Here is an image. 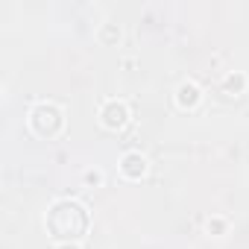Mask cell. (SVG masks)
I'll use <instances>...</instances> for the list:
<instances>
[{
    "label": "cell",
    "instance_id": "obj_1",
    "mask_svg": "<svg viewBox=\"0 0 249 249\" xmlns=\"http://www.w3.org/2000/svg\"><path fill=\"white\" fill-rule=\"evenodd\" d=\"M91 226V214L76 199H56L44 214V229L56 243H79Z\"/></svg>",
    "mask_w": 249,
    "mask_h": 249
},
{
    "label": "cell",
    "instance_id": "obj_2",
    "mask_svg": "<svg viewBox=\"0 0 249 249\" xmlns=\"http://www.w3.org/2000/svg\"><path fill=\"white\" fill-rule=\"evenodd\" d=\"M27 126L38 138H47V141L59 138L62 129H65V108L56 106V103H50V100H38L30 108V114H27Z\"/></svg>",
    "mask_w": 249,
    "mask_h": 249
},
{
    "label": "cell",
    "instance_id": "obj_3",
    "mask_svg": "<svg viewBox=\"0 0 249 249\" xmlns=\"http://www.w3.org/2000/svg\"><path fill=\"white\" fill-rule=\"evenodd\" d=\"M100 126L108 129V132H120V129H126L129 126V120H132V108L126 100H117V97H108L103 106H100Z\"/></svg>",
    "mask_w": 249,
    "mask_h": 249
},
{
    "label": "cell",
    "instance_id": "obj_4",
    "mask_svg": "<svg viewBox=\"0 0 249 249\" xmlns=\"http://www.w3.org/2000/svg\"><path fill=\"white\" fill-rule=\"evenodd\" d=\"M120 176L126 179V182H141L147 173H150V161H147V156H141V153H123V159H120Z\"/></svg>",
    "mask_w": 249,
    "mask_h": 249
},
{
    "label": "cell",
    "instance_id": "obj_5",
    "mask_svg": "<svg viewBox=\"0 0 249 249\" xmlns=\"http://www.w3.org/2000/svg\"><path fill=\"white\" fill-rule=\"evenodd\" d=\"M202 97H205V94H202V88H199L194 79L179 82L176 91H173V103H176V108H182V111H194V108H199Z\"/></svg>",
    "mask_w": 249,
    "mask_h": 249
},
{
    "label": "cell",
    "instance_id": "obj_6",
    "mask_svg": "<svg viewBox=\"0 0 249 249\" xmlns=\"http://www.w3.org/2000/svg\"><path fill=\"white\" fill-rule=\"evenodd\" d=\"M223 94H229V97H240V94H246V88H249V76L243 73V71H231V73H226L223 76Z\"/></svg>",
    "mask_w": 249,
    "mask_h": 249
},
{
    "label": "cell",
    "instance_id": "obj_7",
    "mask_svg": "<svg viewBox=\"0 0 249 249\" xmlns=\"http://www.w3.org/2000/svg\"><path fill=\"white\" fill-rule=\"evenodd\" d=\"M117 38H120V27L117 24H103L100 33H97V41L100 44H114Z\"/></svg>",
    "mask_w": 249,
    "mask_h": 249
},
{
    "label": "cell",
    "instance_id": "obj_8",
    "mask_svg": "<svg viewBox=\"0 0 249 249\" xmlns=\"http://www.w3.org/2000/svg\"><path fill=\"white\" fill-rule=\"evenodd\" d=\"M103 182H106V176H103L100 167H88V170L82 173V185H85V188H103Z\"/></svg>",
    "mask_w": 249,
    "mask_h": 249
},
{
    "label": "cell",
    "instance_id": "obj_9",
    "mask_svg": "<svg viewBox=\"0 0 249 249\" xmlns=\"http://www.w3.org/2000/svg\"><path fill=\"white\" fill-rule=\"evenodd\" d=\"M205 231H208V234H214V237H223V234L229 231V220H226V217H208Z\"/></svg>",
    "mask_w": 249,
    "mask_h": 249
},
{
    "label": "cell",
    "instance_id": "obj_10",
    "mask_svg": "<svg viewBox=\"0 0 249 249\" xmlns=\"http://www.w3.org/2000/svg\"><path fill=\"white\" fill-rule=\"evenodd\" d=\"M53 249H82V246L79 243H56Z\"/></svg>",
    "mask_w": 249,
    "mask_h": 249
}]
</instances>
